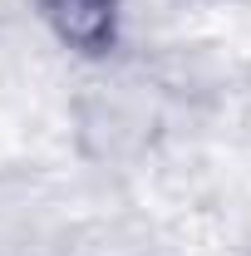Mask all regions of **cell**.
Here are the masks:
<instances>
[{
    "mask_svg": "<svg viewBox=\"0 0 251 256\" xmlns=\"http://www.w3.org/2000/svg\"><path fill=\"white\" fill-rule=\"evenodd\" d=\"M60 44L79 54H104L118 40V0H34Z\"/></svg>",
    "mask_w": 251,
    "mask_h": 256,
    "instance_id": "6da1fadb",
    "label": "cell"
}]
</instances>
